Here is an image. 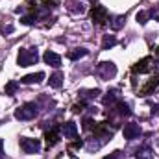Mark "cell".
I'll list each match as a JSON object with an SVG mask.
<instances>
[{
    "mask_svg": "<svg viewBox=\"0 0 159 159\" xmlns=\"http://www.w3.org/2000/svg\"><path fill=\"white\" fill-rule=\"evenodd\" d=\"M107 20H109V17H107L106 7H102V6H94V9H93V22L98 24V26H104Z\"/></svg>",
    "mask_w": 159,
    "mask_h": 159,
    "instance_id": "obj_5",
    "label": "cell"
},
{
    "mask_svg": "<svg viewBox=\"0 0 159 159\" xmlns=\"http://www.w3.org/2000/svg\"><path fill=\"white\" fill-rule=\"evenodd\" d=\"M104 159H120V152H113V154H109L107 157H104Z\"/></svg>",
    "mask_w": 159,
    "mask_h": 159,
    "instance_id": "obj_25",
    "label": "cell"
},
{
    "mask_svg": "<svg viewBox=\"0 0 159 159\" xmlns=\"http://www.w3.org/2000/svg\"><path fill=\"white\" fill-rule=\"evenodd\" d=\"M115 111L119 113V115H122V117H128L131 111H129V106L128 104H124V102H119L117 106H115Z\"/></svg>",
    "mask_w": 159,
    "mask_h": 159,
    "instance_id": "obj_16",
    "label": "cell"
},
{
    "mask_svg": "<svg viewBox=\"0 0 159 159\" xmlns=\"http://www.w3.org/2000/svg\"><path fill=\"white\" fill-rule=\"evenodd\" d=\"M48 83H50V87H54V89H59L61 85H63V74L61 72H54L50 80H48Z\"/></svg>",
    "mask_w": 159,
    "mask_h": 159,
    "instance_id": "obj_13",
    "label": "cell"
},
{
    "mask_svg": "<svg viewBox=\"0 0 159 159\" xmlns=\"http://www.w3.org/2000/svg\"><path fill=\"white\" fill-rule=\"evenodd\" d=\"M39 115V106L35 102H28L24 106H20L19 109H15V119L17 120H32Z\"/></svg>",
    "mask_w": 159,
    "mask_h": 159,
    "instance_id": "obj_2",
    "label": "cell"
},
{
    "mask_svg": "<svg viewBox=\"0 0 159 159\" xmlns=\"http://www.w3.org/2000/svg\"><path fill=\"white\" fill-rule=\"evenodd\" d=\"M41 80H44V72H35V74H28V76L20 78V83L32 85V83H39Z\"/></svg>",
    "mask_w": 159,
    "mask_h": 159,
    "instance_id": "obj_9",
    "label": "cell"
},
{
    "mask_svg": "<svg viewBox=\"0 0 159 159\" xmlns=\"http://www.w3.org/2000/svg\"><path fill=\"white\" fill-rule=\"evenodd\" d=\"M4 157V141L0 139V159Z\"/></svg>",
    "mask_w": 159,
    "mask_h": 159,
    "instance_id": "obj_27",
    "label": "cell"
},
{
    "mask_svg": "<svg viewBox=\"0 0 159 159\" xmlns=\"http://www.w3.org/2000/svg\"><path fill=\"white\" fill-rule=\"evenodd\" d=\"M152 15H154V19H157L159 20V7L156 9V11H150V17H152Z\"/></svg>",
    "mask_w": 159,
    "mask_h": 159,
    "instance_id": "obj_26",
    "label": "cell"
},
{
    "mask_svg": "<svg viewBox=\"0 0 159 159\" xmlns=\"http://www.w3.org/2000/svg\"><path fill=\"white\" fill-rule=\"evenodd\" d=\"M135 157L137 159H154V152H152L150 146H143V148H139L135 152Z\"/></svg>",
    "mask_w": 159,
    "mask_h": 159,
    "instance_id": "obj_11",
    "label": "cell"
},
{
    "mask_svg": "<svg viewBox=\"0 0 159 159\" xmlns=\"http://www.w3.org/2000/svg\"><path fill=\"white\" fill-rule=\"evenodd\" d=\"M20 148L24 154H37L41 150V141L39 139H30V137H22L20 139Z\"/></svg>",
    "mask_w": 159,
    "mask_h": 159,
    "instance_id": "obj_4",
    "label": "cell"
},
{
    "mask_svg": "<svg viewBox=\"0 0 159 159\" xmlns=\"http://www.w3.org/2000/svg\"><path fill=\"white\" fill-rule=\"evenodd\" d=\"M117 94H119V91H109V93L104 96V104H113V102L117 100Z\"/></svg>",
    "mask_w": 159,
    "mask_h": 159,
    "instance_id": "obj_21",
    "label": "cell"
},
{
    "mask_svg": "<svg viewBox=\"0 0 159 159\" xmlns=\"http://www.w3.org/2000/svg\"><path fill=\"white\" fill-rule=\"evenodd\" d=\"M122 133H124V139H128V141H133V139H137V137L141 135V128H139V124H135V122H129V124H126V126H124Z\"/></svg>",
    "mask_w": 159,
    "mask_h": 159,
    "instance_id": "obj_6",
    "label": "cell"
},
{
    "mask_svg": "<svg viewBox=\"0 0 159 159\" xmlns=\"http://www.w3.org/2000/svg\"><path fill=\"white\" fill-rule=\"evenodd\" d=\"M148 20H150V11H139V13H137V22H139V24L144 26Z\"/></svg>",
    "mask_w": 159,
    "mask_h": 159,
    "instance_id": "obj_18",
    "label": "cell"
},
{
    "mask_svg": "<svg viewBox=\"0 0 159 159\" xmlns=\"http://www.w3.org/2000/svg\"><path fill=\"white\" fill-rule=\"evenodd\" d=\"M124 22H126V17L124 15H119V17H113L111 20H109V26H111V30H120L122 26H124Z\"/></svg>",
    "mask_w": 159,
    "mask_h": 159,
    "instance_id": "obj_14",
    "label": "cell"
},
{
    "mask_svg": "<svg viewBox=\"0 0 159 159\" xmlns=\"http://www.w3.org/2000/svg\"><path fill=\"white\" fill-rule=\"evenodd\" d=\"M0 34H4V35L13 34V26H11V24H7V26H0Z\"/></svg>",
    "mask_w": 159,
    "mask_h": 159,
    "instance_id": "obj_22",
    "label": "cell"
},
{
    "mask_svg": "<svg viewBox=\"0 0 159 159\" xmlns=\"http://www.w3.org/2000/svg\"><path fill=\"white\" fill-rule=\"evenodd\" d=\"M96 72H98V76H100L102 80H111L115 74H117V67H115L113 61H102V63L98 65Z\"/></svg>",
    "mask_w": 159,
    "mask_h": 159,
    "instance_id": "obj_3",
    "label": "cell"
},
{
    "mask_svg": "<svg viewBox=\"0 0 159 159\" xmlns=\"http://www.w3.org/2000/svg\"><path fill=\"white\" fill-rule=\"evenodd\" d=\"M17 89H19V83H17V81H9V83L6 85V89H4V91H6V94H7V96H13V94L17 93Z\"/></svg>",
    "mask_w": 159,
    "mask_h": 159,
    "instance_id": "obj_19",
    "label": "cell"
},
{
    "mask_svg": "<svg viewBox=\"0 0 159 159\" xmlns=\"http://www.w3.org/2000/svg\"><path fill=\"white\" fill-rule=\"evenodd\" d=\"M20 22H22V24H26V26H30V24H34V17H22V19H20Z\"/></svg>",
    "mask_w": 159,
    "mask_h": 159,
    "instance_id": "obj_24",
    "label": "cell"
},
{
    "mask_svg": "<svg viewBox=\"0 0 159 159\" xmlns=\"http://www.w3.org/2000/svg\"><path fill=\"white\" fill-rule=\"evenodd\" d=\"M87 54H89V50L83 48V46H81V48H74L72 52H69V59H70V61H78L81 57H85Z\"/></svg>",
    "mask_w": 159,
    "mask_h": 159,
    "instance_id": "obj_10",
    "label": "cell"
},
{
    "mask_svg": "<svg viewBox=\"0 0 159 159\" xmlns=\"http://www.w3.org/2000/svg\"><path fill=\"white\" fill-rule=\"evenodd\" d=\"M37 61H39L37 48H20L19 50V56H17L19 67H30V65H35Z\"/></svg>",
    "mask_w": 159,
    "mask_h": 159,
    "instance_id": "obj_1",
    "label": "cell"
},
{
    "mask_svg": "<svg viewBox=\"0 0 159 159\" xmlns=\"http://www.w3.org/2000/svg\"><path fill=\"white\" fill-rule=\"evenodd\" d=\"M150 63H152V57H144V59H141V61L133 67V70H135V72H146V70L150 69Z\"/></svg>",
    "mask_w": 159,
    "mask_h": 159,
    "instance_id": "obj_12",
    "label": "cell"
},
{
    "mask_svg": "<svg viewBox=\"0 0 159 159\" xmlns=\"http://www.w3.org/2000/svg\"><path fill=\"white\" fill-rule=\"evenodd\" d=\"M98 94H100V91H98V89H94V91H85V94H83V96H85V98H96Z\"/></svg>",
    "mask_w": 159,
    "mask_h": 159,
    "instance_id": "obj_23",
    "label": "cell"
},
{
    "mask_svg": "<svg viewBox=\"0 0 159 159\" xmlns=\"http://www.w3.org/2000/svg\"><path fill=\"white\" fill-rule=\"evenodd\" d=\"M46 141H48V146H54V144L57 143V128H54L52 133H50V131L46 133Z\"/></svg>",
    "mask_w": 159,
    "mask_h": 159,
    "instance_id": "obj_20",
    "label": "cell"
},
{
    "mask_svg": "<svg viewBox=\"0 0 159 159\" xmlns=\"http://www.w3.org/2000/svg\"><path fill=\"white\" fill-rule=\"evenodd\" d=\"M117 44V37L115 35H106L104 37V43H102V50H109Z\"/></svg>",
    "mask_w": 159,
    "mask_h": 159,
    "instance_id": "obj_15",
    "label": "cell"
},
{
    "mask_svg": "<svg viewBox=\"0 0 159 159\" xmlns=\"http://www.w3.org/2000/svg\"><path fill=\"white\" fill-rule=\"evenodd\" d=\"M43 59H44V63H46V65H50V67H56V69L61 65V57H59L56 52H50V50H48V52H44Z\"/></svg>",
    "mask_w": 159,
    "mask_h": 159,
    "instance_id": "obj_8",
    "label": "cell"
},
{
    "mask_svg": "<svg viewBox=\"0 0 159 159\" xmlns=\"http://www.w3.org/2000/svg\"><path fill=\"white\" fill-rule=\"evenodd\" d=\"M157 85H159V76H157V78H154L150 83H148V85H146V87H144V89H143V96H146L148 93H152Z\"/></svg>",
    "mask_w": 159,
    "mask_h": 159,
    "instance_id": "obj_17",
    "label": "cell"
},
{
    "mask_svg": "<svg viewBox=\"0 0 159 159\" xmlns=\"http://www.w3.org/2000/svg\"><path fill=\"white\" fill-rule=\"evenodd\" d=\"M61 129H63V135H65V139H78V128H76V124H74L72 120L65 122Z\"/></svg>",
    "mask_w": 159,
    "mask_h": 159,
    "instance_id": "obj_7",
    "label": "cell"
}]
</instances>
